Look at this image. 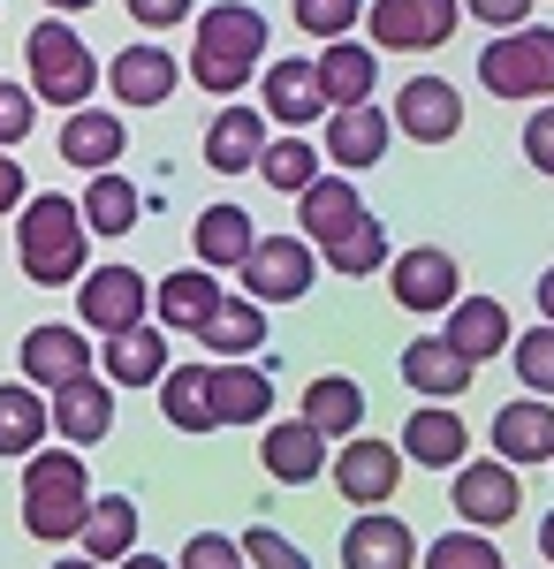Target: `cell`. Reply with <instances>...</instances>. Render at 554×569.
<instances>
[{
    "label": "cell",
    "mask_w": 554,
    "mask_h": 569,
    "mask_svg": "<svg viewBox=\"0 0 554 569\" xmlns=\"http://www.w3.org/2000/svg\"><path fill=\"white\" fill-rule=\"evenodd\" d=\"M297 220H304V236L327 251V266L349 273V281L387 266V228L373 220V206L357 198L349 176H319L311 190H297Z\"/></svg>",
    "instance_id": "6da1fadb"
},
{
    "label": "cell",
    "mask_w": 554,
    "mask_h": 569,
    "mask_svg": "<svg viewBox=\"0 0 554 569\" xmlns=\"http://www.w3.org/2000/svg\"><path fill=\"white\" fill-rule=\"evenodd\" d=\"M85 236H91V220H85L77 198H61V190L23 198V220H16V259H23V281H31V289L85 281Z\"/></svg>",
    "instance_id": "7a4b0ae2"
},
{
    "label": "cell",
    "mask_w": 554,
    "mask_h": 569,
    "mask_svg": "<svg viewBox=\"0 0 554 569\" xmlns=\"http://www.w3.org/2000/svg\"><path fill=\"white\" fill-rule=\"evenodd\" d=\"M266 61V16L251 0H220L198 16V46H190V77L214 91V99H236V91L258 77Z\"/></svg>",
    "instance_id": "3957f363"
},
{
    "label": "cell",
    "mask_w": 554,
    "mask_h": 569,
    "mask_svg": "<svg viewBox=\"0 0 554 569\" xmlns=\"http://www.w3.org/2000/svg\"><path fill=\"white\" fill-rule=\"evenodd\" d=\"M91 479H85V456L77 448H39L23 456V525L31 539H77L91 517Z\"/></svg>",
    "instance_id": "277c9868"
},
{
    "label": "cell",
    "mask_w": 554,
    "mask_h": 569,
    "mask_svg": "<svg viewBox=\"0 0 554 569\" xmlns=\"http://www.w3.org/2000/svg\"><path fill=\"white\" fill-rule=\"evenodd\" d=\"M23 61H31V91L46 107H85L99 91V61L69 23H31L23 31Z\"/></svg>",
    "instance_id": "5b68a950"
},
{
    "label": "cell",
    "mask_w": 554,
    "mask_h": 569,
    "mask_svg": "<svg viewBox=\"0 0 554 569\" xmlns=\"http://www.w3.org/2000/svg\"><path fill=\"white\" fill-rule=\"evenodd\" d=\"M478 84L494 99H554V31L547 23H516L478 53Z\"/></svg>",
    "instance_id": "8992f818"
},
{
    "label": "cell",
    "mask_w": 554,
    "mask_h": 569,
    "mask_svg": "<svg viewBox=\"0 0 554 569\" xmlns=\"http://www.w3.org/2000/svg\"><path fill=\"white\" fill-rule=\"evenodd\" d=\"M311 281H319V243L311 236H266L244 259V297H258V305H297Z\"/></svg>",
    "instance_id": "52a82bcc"
},
{
    "label": "cell",
    "mask_w": 554,
    "mask_h": 569,
    "mask_svg": "<svg viewBox=\"0 0 554 569\" xmlns=\"http://www.w3.org/2000/svg\"><path fill=\"white\" fill-rule=\"evenodd\" d=\"M365 23L395 53H426V46H448V31L464 23V0H373Z\"/></svg>",
    "instance_id": "ba28073f"
},
{
    "label": "cell",
    "mask_w": 554,
    "mask_h": 569,
    "mask_svg": "<svg viewBox=\"0 0 554 569\" xmlns=\"http://www.w3.org/2000/svg\"><path fill=\"white\" fill-rule=\"evenodd\" d=\"M456 289H464V266L448 259L441 243H418V251H403V259L387 266V297L403 311H448Z\"/></svg>",
    "instance_id": "9c48e42d"
},
{
    "label": "cell",
    "mask_w": 554,
    "mask_h": 569,
    "mask_svg": "<svg viewBox=\"0 0 554 569\" xmlns=\"http://www.w3.org/2000/svg\"><path fill=\"white\" fill-rule=\"evenodd\" d=\"M395 130L410 137V144H448V137L464 130V91L448 84V77H410V84L395 91Z\"/></svg>",
    "instance_id": "30bf717a"
},
{
    "label": "cell",
    "mask_w": 554,
    "mask_h": 569,
    "mask_svg": "<svg viewBox=\"0 0 554 569\" xmlns=\"http://www.w3.org/2000/svg\"><path fill=\"white\" fill-rule=\"evenodd\" d=\"M516 509H524V479H516V463H456V517L478 531L510 525Z\"/></svg>",
    "instance_id": "8fae6325"
},
{
    "label": "cell",
    "mask_w": 554,
    "mask_h": 569,
    "mask_svg": "<svg viewBox=\"0 0 554 569\" xmlns=\"http://www.w3.org/2000/svg\"><path fill=\"white\" fill-rule=\"evenodd\" d=\"M77 305H85L91 335H122V327L145 319V273L137 266H91L77 281Z\"/></svg>",
    "instance_id": "7c38bea8"
},
{
    "label": "cell",
    "mask_w": 554,
    "mask_h": 569,
    "mask_svg": "<svg viewBox=\"0 0 554 569\" xmlns=\"http://www.w3.org/2000/svg\"><path fill=\"white\" fill-rule=\"evenodd\" d=\"M426 555H418V539H410V525H395L387 509H365L357 525L342 531V569H418Z\"/></svg>",
    "instance_id": "4fadbf2b"
},
{
    "label": "cell",
    "mask_w": 554,
    "mask_h": 569,
    "mask_svg": "<svg viewBox=\"0 0 554 569\" xmlns=\"http://www.w3.org/2000/svg\"><path fill=\"white\" fill-rule=\"evenodd\" d=\"M335 486H342V501H357V509H387L395 486H403V456L387 440H349L335 463Z\"/></svg>",
    "instance_id": "5bb4252c"
},
{
    "label": "cell",
    "mask_w": 554,
    "mask_h": 569,
    "mask_svg": "<svg viewBox=\"0 0 554 569\" xmlns=\"http://www.w3.org/2000/svg\"><path fill=\"white\" fill-rule=\"evenodd\" d=\"M471 372H478V357H464L448 335H418L410 350H403V380L426 395V402H456L471 388Z\"/></svg>",
    "instance_id": "9a60e30c"
},
{
    "label": "cell",
    "mask_w": 554,
    "mask_h": 569,
    "mask_svg": "<svg viewBox=\"0 0 554 569\" xmlns=\"http://www.w3.org/2000/svg\"><path fill=\"white\" fill-rule=\"evenodd\" d=\"M175 53L168 46H152V39H137L115 53V69H107V84H115V99L122 107H160V99H175Z\"/></svg>",
    "instance_id": "2e32d148"
},
{
    "label": "cell",
    "mask_w": 554,
    "mask_h": 569,
    "mask_svg": "<svg viewBox=\"0 0 554 569\" xmlns=\"http://www.w3.org/2000/svg\"><path fill=\"white\" fill-rule=\"evenodd\" d=\"M107 426H115V380L85 372V380L53 388V433L69 440V448H91V440H107Z\"/></svg>",
    "instance_id": "e0dca14e"
},
{
    "label": "cell",
    "mask_w": 554,
    "mask_h": 569,
    "mask_svg": "<svg viewBox=\"0 0 554 569\" xmlns=\"http://www.w3.org/2000/svg\"><path fill=\"white\" fill-rule=\"evenodd\" d=\"M85 372H91L85 327H31V335H23V380L69 388V380H85Z\"/></svg>",
    "instance_id": "ac0fdd59"
},
{
    "label": "cell",
    "mask_w": 554,
    "mask_h": 569,
    "mask_svg": "<svg viewBox=\"0 0 554 569\" xmlns=\"http://www.w3.org/2000/svg\"><path fill=\"white\" fill-rule=\"evenodd\" d=\"M327 160L335 168H380L387 160V114L373 99H357V107H335V122H327Z\"/></svg>",
    "instance_id": "d6986e66"
},
{
    "label": "cell",
    "mask_w": 554,
    "mask_h": 569,
    "mask_svg": "<svg viewBox=\"0 0 554 569\" xmlns=\"http://www.w3.org/2000/svg\"><path fill=\"white\" fill-rule=\"evenodd\" d=\"M266 160V114L258 107H220L214 130H206V168L214 176H244Z\"/></svg>",
    "instance_id": "ffe728a7"
},
{
    "label": "cell",
    "mask_w": 554,
    "mask_h": 569,
    "mask_svg": "<svg viewBox=\"0 0 554 569\" xmlns=\"http://www.w3.org/2000/svg\"><path fill=\"white\" fill-rule=\"evenodd\" d=\"M168 335H160V327H145V319H137V327H122V335H107V380H115V388H160V380H168Z\"/></svg>",
    "instance_id": "44dd1931"
},
{
    "label": "cell",
    "mask_w": 554,
    "mask_h": 569,
    "mask_svg": "<svg viewBox=\"0 0 554 569\" xmlns=\"http://www.w3.org/2000/svg\"><path fill=\"white\" fill-rule=\"evenodd\" d=\"M266 114H274V122H289V130L319 122V114H327L319 61H274V69H266Z\"/></svg>",
    "instance_id": "7402d4cb"
},
{
    "label": "cell",
    "mask_w": 554,
    "mask_h": 569,
    "mask_svg": "<svg viewBox=\"0 0 554 569\" xmlns=\"http://www.w3.org/2000/svg\"><path fill=\"white\" fill-rule=\"evenodd\" d=\"M122 114H107V107H69V122H61V160L69 168H115L122 160Z\"/></svg>",
    "instance_id": "603a6c76"
},
{
    "label": "cell",
    "mask_w": 554,
    "mask_h": 569,
    "mask_svg": "<svg viewBox=\"0 0 554 569\" xmlns=\"http://www.w3.org/2000/svg\"><path fill=\"white\" fill-rule=\"evenodd\" d=\"M403 456H410V463H433V471L464 463V456H471L464 418H456L448 402H426V410H410V426H403Z\"/></svg>",
    "instance_id": "cb8c5ba5"
},
{
    "label": "cell",
    "mask_w": 554,
    "mask_h": 569,
    "mask_svg": "<svg viewBox=\"0 0 554 569\" xmlns=\"http://www.w3.org/2000/svg\"><path fill=\"white\" fill-rule=\"evenodd\" d=\"M160 410H168L175 433H214V426H220L214 372H206V365H168V380H160Z\"/></svg>",
    "instance_id": "d4e9b609"
},
{
    "label": "cell",
    "mask_w": 554,
    "mask_h": 569,
    "mask_svg": "<svg viewBox=\"0 0 554 569\" xmlns=\"http://www.w3.org/2000/svg\"><path fill=\"white\" fill-rule=\"evenodd\" d=\"M266 471L281 486H304L319 479V463H327V433L311 426V418H289V426H266V456H258Z\"/></svg>",
    "instance_id": "484cf974"
},
{
    "label": "cell",
    "mask_w": 554,
    "mask_h": 569,
    "mask_svg": "<svg viewBox=\"0 0 554 569\" xmlns=\"http://www.w3.org/2000/svg\"><path fill=\"white\" fill-rule=\"evenodd\" d=\"M53 433V402H39V380H8L0 388V456H39Z\"/></svg>",
    "instance_id": "4316f807"
},
{
    "label": "cell",
    "mask_w": 554,
    "mask_h": 569,
    "mask_svg": "<svg viewBox=\"0 0 554 569\" xmlns=\"http://www.w3.org/2000/svg\"><path fill=\"white\" fill-rule=\"evenodd\" d=\"M494 456H510V463H554V402H510L494 418Z\"/></svg>",
    "instance_id": "83f0119b"
},
{
    "label": "cell",
    "mask_w": 554,
    "mask_h": 569,
    "mask_svg": "<svg viewBox=\"0 0 554 569\" xmlns=\"http://www.w3.org/2000/svg\"><path fill=\"white\" fill-rule=\"evenodd\" d=\"M190 243H198V259H206V266H236V273H244V259L258 251V228H251L244 206H206L198 228H190Z\"/></svg>",
    "instance_id": "f1b7e54d"
},
{
    "label": "cell",
    "mask_w": 554,
    "mask_h": 569,
    "mask_svg": "<svg viewBox=\"0 0 554 569\" xmlns=\"http://www.w3.org/2000/svg\"><path fill=\"white\" fill-rule=\"evenodd\" d=\"M319 84H327L335 107L373 99V84H380V53H373V46H357V39H327V53H319Z\"/></svg>",
    "instance_id": "f546056e"
},
{
    "label": "cell",
    "mask_w": 554,
    "mask_h": 569,
    "mask_svg": "<svg viewBox=\"0 0 554 569\" xmlns=\"http://www.w3.org/2000/svg\"><path fill=\"white\" fill-rule=\"evenodd\" d=\"M152 305H160V327L198 335V327L220 311V281H206V266H190V273H168V281L152 289Z\"/></svg>",
    "instance_id": "4dcf8cb0"
},
{
    "label": "cell",
    "mask_w": 554,
    "mask_h": 569,
    "mask_svg": "<svg viewBox=\"0 0 554 569\" xmlns=\"http://www.w3.org/2000/svg\"><path fill=\"white\" fill-rule=\"evenodd\" d=\"M448 342L464 357H494V350H510L516 335H510V311L494 305V297H456L448 305Z\"/></svg>",
    "instance_id": "1f68e13d"
},
{
    "label": "cell",
    "mask_w": 554,
    "mask_h": 569,
    "mask_svg": "<svg viewBox=\"0 0 554 569\" xmlns=\"http://www.w3.org/2000/svg\"><path fill=\"white\" fill-rule=\"evenodd\" d=\"M198 342L214 357H251L258 342H266V305H258V297H220V311L198 327Z\"/></svg>",
    "instance_id": "d6a6232c"
},
{
    "label": "cell",
    "mask_w": 554,
    "mask_h": 569,
    "mask_svg": "<svg viewBox=\"0 0 554 569\" xmlns=\"http://www.w3.org/2000/svg\"><path fill=\"white\" fill-rule=\"evenodd\" d=\"M214 402H220V426H266V402H274V380L228 357V365H214Z\"/></svg>",
    "instance_id": "836d02e7"
},
{
    "label": "cell",
    "mask_w": 554,
    "mask_h": 569,
    "mask_svg": "<svg viewBox=\"0 0 554 569\" xmlns=\"http://www.w3.org/2000/svg\"><path fill=\"white\" fill-rule=\"evenodd\" d=\"M85 555L91 562H122V555H137V501H129V493H99V501H91Z\"/></svg>",
    "instance_id": "e575fe53"
},
{
    "label": "cell",
    "mask_w": 554,
    "mask_h": 569,
    "mask_svg": "<svg viewBox=\"0 0 554 569\" xmlns=\"http://www.w3.org/2000/svg\"><path fill=\"white\" fill-rule=\"evenodd\" d=\"M137 213H145V198H137V182L115 176V168H99L85 190V220H91V236H129L137 228Z\"/></svg>",
    "instance_id": "d590c367"
},
{
    "label": "cell",
    "mask_w": 554,
    "mask_h": 569,
    "mask_svg": "<svg viewBox=\"0 0 554 569\" xmlns=\"http://www.w3.org/2000/svg\"><path fill=\"white\" fill-rule=\"evenodd\" d=\"M304 418H311L319 433H357V418H365V388L342 380V372H319V380L304 388Z\"/></svg>",
    "instance_id": "8d00e7d4"
},
{
    "label": "cell",
    "mask_w": 554,
    "mask_h": 569,
    "mask_svg": "<svg viewBox=\"0 0 554 569\" xmlns=\"http://www.w3.org/2000/svg\"><path fill=\"white\" fill-rule=\"evenodd\" d=\"M258 176L274 182V190H311V182L327 176V160L304 144V137H281V144H266V160H258Z\"/></svg>",
    "instance_id": "74e56055"
},
{
    "label": "cell",
    "mask_w": 554,
    "mask_h": 569,
    "mask_svg": "<svg viewBox=\"0 0 554 569\" xmlns=\"http://www.w3.org/2000/svg\"><path fill=\"white\" fill-rule=\"evenodd\" d=\"M426 569H502V547H494V531H441L426 547Z\"/></svg>",
    "instance_id": "f35d334b"
},
{
    "label": "cell",
    "mask_w": 554,
    "mask_h": 569,
    "mask_svg": "<svg viewBox=\"0 0 554 569\" xmlns=\"http://www.w3.org/2000/svg\"><path fill=\"white\" fill-rule=\"evenodd\" d=\"M510 357H516V380H524L532 395H554V319L532 327V335H516Z\"/></svg>",
    "instance_id": "ab89813d"
},
{
    "label": "cell",
    "mask_w": 554,
    "mask_h": 569,
    "mask_svg": "<svg viewBox=\"0 0 554 569\" xmlns=\"http://www.w3.org/2000/svg\"><path fill=\"white\" fill-rule=\"evenodd\" d=\"M357 16H365V0H297L304 39H349Z\"/></svg>",
    "instance_id": "60d3db41"
},
{
    "label": "cell",
    "mask_w": 554,
    "mask_h": 569,
    "mask_svg": "<svg viewBox=\"0 0 554 569\" xmlns=\"http://www.w3.org/2000/svg\"><path fill=\"white\" fill-rule=\"evenodd\" d=\"M244 562H251V569H311V562H304V547H289L274 525L244 531Z\"/></svg>",
    "instance_id": "b9f144b4"
},
{
    "label": "cell",
    "mask_w": 554,
    "mask_h": 569,
    "mask_svg": "<svg viewBox=\"0 0 554 569\" xmlns=\"http://www.w3.org/2000/svg\"><path fill=\"white\" fill-rule=\"evenodd\" d=\"M31 122H39V91L23 99V84H8V77H0V144H23Z\"/></svg>",
    "instance_id": "7bdbcfd3"
},
{
    "label": "cell",
    "mask_w": 554,
    "mask_h": 569,
    "mask_svg": "<svg viewBox=\"0 0 554 569\" xmlns=\"http://www.w3.org/2000/svg\"><path fill=\"white\" fill-rule=\"evenodd\" d=\"M182 569H244V547L220 539V531H198V539L182 547Z\"/></svg>",
    "instance_id": "ee69618b"
},
{
    "label": "cell",
    "mask_w": 554,
    "mask_h": 569,
    "mask_svg": "<svg viewBox=\"0 0 554 569\" xmlns=\"http://www.w3.org/2000/svg\"><path fill=\"white\" fill-rule=\"evenodd\" d=\"M524 160H532L540 176H554V107H540V114L524 122Z\"/></svg>",
    "instance_id": "f6af8a7d"
},
{
    "label": "cell",
    "mask_w": 554,
    "mask_h": 569,
    "mask_svg": "<svg viewBox=\"0 0 554 569\" xmlns=\"http://www.w3.org/2000/svg\"><path fill=\"white\" fill-rule=\"evenodd\" d=\"M464 16H478V23H494V31H516V23L532 16V0H464Z\"/></svg>",
    "instance_id": "bcb514c9"
},
{
    "label": "cell",
    "mask_w": 554,
    "mask_h": 569,
    "mask_svg": "<svg viewBox=\"0 0 554 569\" xmlns=\"http://www.w3.org/2000/svg\"><path fill=\"white\" fill-rule=\"evenodd\" d=\"M129 16H137L145 31H168V23H182V16H190V0H129Z\"/></svg>",
    "instance_id": "7dc6e473"
},
{
    "label": "cell",
    "mask_w": 554,
    "mask_h": 569,
    "mask_svg": "<svg viewBox=\"0 0 554 569\" xmlns=\"http://www.w3.org/2000/svg\"><path fill=\"white\" fill-rule=\"evenodd\" d=\"M23 206V160H8V144H0V213H16Z\"/></svg>",
    "instance_id": "c3c4849f"
},
{
    "label": "cell",
    "mask_w": 554,
    "mask_h": 569,
    "mask_svg": "<svg viewBox=\"0 0 554 569\" xmlns=\"http://www.w3.org/2000/svg\"><path fill=\"white\" fill-rule=\"evenodd\" d=\"M540 311H547V319H554V266H547V273H540Z\"/></svg>",
    "instance_id": "681fc988"
},
{
    "label": "cell",
    "mask_w": 554,
    "mask_h": 569,
    "mask_svg": "<svg viewBox=\"0 0 554 569\" xmlns=\"http://www.w3.org/2000/svg\"><path fill=\"white\" fill-rule=\"evenodd\" d=\"M540 555L554 562V509H547V525H540Z\"/></svg>",
    "instance_id": "f907efd6"
},
{
    "label": "cell",
    "mask_w": 554,
    "mask_h": 569,
    "mask_svg": "<svg viewBox=\"0 0 554 569\" xmlns=\"http://www.w3.org/2000/svg\"><path fill=\"white\" fill-rule=\"evenodd\" d=\"M122 569H168V562H152V555H122Z\"/></svg>",
    "instance_id": "816d5d0a"
},
{
    "label": "cell",
    "mask_w": 554,
    "mask_h": 569,
    "mask_svg": "<svg viewBox=\"0 0 554 569\" xmlns=\"http://www.w3.org/2000/svg\"><path fill=\"white\" fill-rule=\"evenodd\" d=\"M46 8H61V16H77V8H99V0H46Z\"/></svg>",
    "instance_id": "f5cc1de1"
},
{
    "label": "cell",
    "mask_w": 554,
    "mask_h": 569,
    "mask_svg": "<svg viewBox=\"0 0 554 569\" xmlns=\"http://www.w3.org/2000/svg\"><path fill=\"white\" fill-rule=\"evenodd\" d=\"M53 569H107V562H91V555H69V562H53Z\"/></svg>",
    "instance_id": "db71d44e"
}]
</instances>
